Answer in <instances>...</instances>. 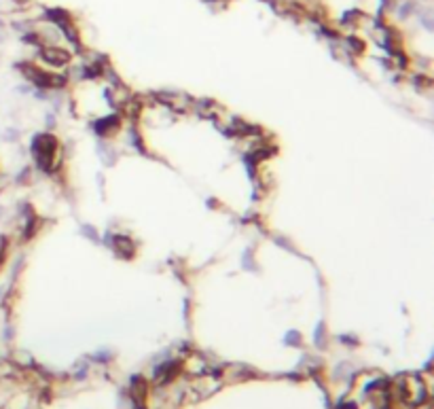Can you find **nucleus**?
Masks as SVG:
<instances>
[{
  "mask_svg": "<svg viewBox=\"0 0 434 409\" xmlns=\"http://www.w3.org/2000/svg\"><path fill=\"white\" fill-rule=\"evenodd\" d=\"M43 55H45L47 62H51L55 66H62V64H66L68 59H70V53L64 51V49H57V47H45Z\"/></svg>",
  "mask_w": 434,
  "mask_h": 409,
  "instance_id": "1",
  "label": "nucleus"
},
{
  "mask_svg": "<svg viewBox=\"0 0 434 409\" xmlns=\"http://www.w3.org/2000/svg\"><path fill=\"white\" fill-rule=\"evenodd\" d=\"M19 3H23V0H19Z\"/></svg>",
  "mask_w": 434,
  "mask_h": 409,
  "instance_id": "2",
  "label": "nucleus"
}]
</instances>
